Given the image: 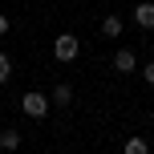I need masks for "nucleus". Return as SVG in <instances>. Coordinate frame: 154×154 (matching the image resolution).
<instances>
[{"mask_svg":"<svg viewBox=\"0 0 154 154\" xmlns=\"http://www.w3.org/2000/svg\"><path fill=\"white\" fill-rule=\"evenodd\" d=\"M20 109H24L29 118H45V114H49V97L37 93V89H29V93L20 97Z\"/></svg>","mask_w":154,"mask_h":154,"instance_id":"f257e3e1","label":"nucleus"},{"mask_svg":"<svg viewBox=\"0 0 154 154\" xmlns=\"http://www.w3.org/2000/svg\"><path fill=\"white\" fill-rule=\"evenodd\" d=\"M77 49H81V45H77V37H73V32H61V37L53 41V57H57V61H73V57H77Z\"/></svg>","mask_w":154,"mask_h":154,"instance_id":"f03ea898","label":"nucleus"},{"mask_svg":"<svg viewBox=\"0 0 154 154\" xmlns=\"http://www.w3.org/2000/svg\"><path fill=\"white\" fill-rule=\"evenodd\" d=\"M134 65H138L134 49H118V53H114V69L118 73H134Z\"/></svg>","mask_w":154,"mask_h":154,"instance_id":"7ed1b4c3","label":"nucleus"},{"mask_svg":"<svg viewBox=\"0 0 154 154\" xmlns=\"http://www.w3.org/2000/svg\"><path fill=\"white\" fill-rule=\"evenodd\" d=\"M134 20H138L142 29H154V4H150V0H142V4L134 8Z\"/></svg>","mask_w":154,"mask_h":154,"instance_id":"20e7f679","label":"nucleus"},{"mask_svg":"<svg viewBox=\"0 0 154 154\" xmlns=\"http://www.w3.org/2000/svg\"><path fill=\"white\" fill-rule=\"evenodd\" d=\"M101 32H106V37H118V32H122V16H106V20H101Z\"/></svg>","mask_w":154,"mask_h":154,"instance_id":"39448f33","label":"nucleus"},{"mask_svg":"<svg viewBox=\"0 0 154 154\" xmlns=\"http://www.w3.org/2000/svg\"><path fill=\"white\" fill-rule=\"evenodd\" d=\"M16 146H20V134H16V130H4V134H0V150H16Z\"/></svg>","mask_w":154,"mask_h":154,"instance_id":"423d86ee","label":"nucleus"},{"mask_svg":"<svg viewBox=\"0 0 154 154\" xmlns=\"http://www.w3.org/2000/svg\"><path fill=\"white\" fill-rule=\"evenodd\" d=\"M126 154H150V142L146 138H130L126 142Z\"/></svg>","mask_w":154,"mask_h":154,"instance_id":"0eeeda50","label":"nucleus"},{"mask_svg":"<svg viewBox=\"0 0 154 154\" xmlns=\"http://www.w3.org/2000/svg\"><path fill=\"white\" fill-rule=\"evenodd\" d=\"M53 101H57V106H69V101H73V89H69V85H57V89H53Z\"/></svg>","mask_w":154,"mask_h":154,"instance_id":"6e6552de","label":"nucleus"},{"mask_svg":"<svg viewBox=\"0 0 154 154\" xmlns=\"http://www.w3.org/2000/svg\"><path fill=\"white\" fill-rule=\"evenodd\" d=\"M8 77H12V57H8V53H0V85H4Z\"/></svg>","mask_w":154,"mask_h":154,"instance_id":"1a4fd4ad","label":"nucleus"},{"mask_svg":"<svg viewBox=\"0 0 154 154\" xmlns=\"http://www.w3.org/2000/svg\"><path fill=\"white\" fill-rule=\"evenodd\" d=\"M8 29H12V20H8V16H4V12H0V37H4V32H8Z\"/></svg>","mask_w":154,"mask_h":154,"instance_id":"9d476101","label":"nucleus"},{"mask_svg":"<svg viewBox=\"0 0 154 154\" xmlns=\"http://www.w3.org/2000/svg\"><path fill=\"white\" fill-rule=\"evenodd\" d=\"M142 77H146V81H150V85H154V61H150V65H146V69H142Z\"/></svg>","mask_w":154,"mask_h":154,"instance_id":"9b49d317","label":"nucleus"}]
</instances>
